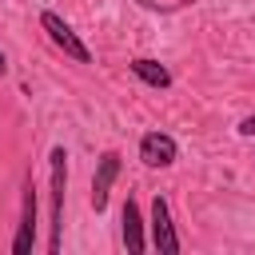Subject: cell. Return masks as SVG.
<instances>
[{
    "label": "cell",
    "instance_id": "1",
    "mask_svg": "<svg viewBox=\"0 0 255 255\" xmlns=\"http://www.w3.org/2000/svg\"><path fill=\"white\" fill-rule=\"evenodd\" d=\"M52 239L48 251H60V235H64V191H68V151L52 147Z\"/></svg>",
    "mask_w": 255,
    "mask_h": 255
},
{
    "label": "cell",
    "instance_id": "2",
    "mask_svg": "<svg viewBox=\"0 0 255 255\" xmlns=\"http://www.w3.org/2000/svg\"><path fill=\"white\" fill-rule=\"evenodd\" d=\"M40 24H44V32L52 36V44L56 48H64V56H72L76 64H92V52H88V44L64 24V16H56V12H40Z\"/></svg>",
    "mask_w": 255,
    "mask_h": 255
},
{
    "label": "cell",
    "instance_id": "3",
    "mask_svg": "<svg viewBox=\"0 0 255 255\" xmlns=\"http://www.w3.org/2000/svg\"><path fill=\"white\" fill-rule=\"evenodd\" d=\"M151 243L159 255H175L179 251V235H175V223H171V207L163 195L151 199Z\"/></svg>",
    "mask_w": 255,
    "mask_h": 255
},
{
    "label": "cell",
    "instance_id": "4",
    "mask_svg": "<svg viewBox=\"0 0 255 255\" xmlns=\"http://www.w3.org/2000/svg\"><path fill=\"white\" fill-rule=\"evenodd\" d=\"M32 243H36V187H32V179H24V211H20V227H16L12 251L28 255Z\"/></svg>",
    "mask_w": 255,
    "mask_h": 255
},
{
    "label": "cell",
    "instance_id": "5",
    "mask_svg": "<svg viewBox=\"0 0 255 255\" xmlns=\"http://www.w3.org/2000/svg\"><path fill=\"white\" fill-rule=\"evenodd\" d=\"M175 139L167 135V131H147L143 139H139V159L147 163V167H167L171 159H175Z\"/></svg>",
    "mask_w": 255,
    "mask_h": 255
},
{
    "label": "cell",
    "instance_id": "6",
    "mask_svg": "<svg viewBox=\"0 0 255 255\" xmlns=\"http://www.w3.org/2000/svg\"><path fill=\"white\" fill-rule=\"evenodd\" d=\"M116 175H120V155L116 151H104L100 155V167H96V179H92V207L96 211L108 207V191H112Z\"/></svg>",
    "mask_w": 255,
    "mask_h": 255
},
{
    "label": "cell",
    "instance_id": "7",
    "mask_svg": "<svg viewBox=\"0 0 255 255\" xmlns=\"http://www.w3.org/2000/svg\"><path fill=\"white\" fill-rule=\"evenodd\" d=\"M120 219H124V247H128L131 255H139V251H143V219H139L135 199H128V203H124Z\"/></svg>",
    "mask_w": 255,
    "mask_h": 255
},
{
    "label": "cell",
    "instance_id": "8",
    "mask_svg": "<svg viewBox=\"0 0 255 255\" xmlns=\"http://www.w3.org/2000/svg\"><path fill=\"white\" fill-rule=\"evenodd\" d=\"M131 72H135L143 84H151V88H167V84H171V72H167L159 60H143V56H139V60H131Z\"/></svg>",
    "mask_w": 255,
    "mask_h": 255
},
{
    "label": "cell",
    "instance_id": "9",
    "mask_svg": "<svg viewBox=\"0 0 255 255\" xmlns=\"http://www.w3.org/2000/svg\"><path fill=\"white\" fill-rule=\"evenodd\" d=\"M239 135H255V112L247 120H239Z\"/></svg>",
    "mask_w": 255,
    "mask_h": 255
},
{
    "label": "cell",
    "instance_id": "10",
    "mask_svg": "<svg viewBox=\"0 0 255 255\" xmlns=\"http://www.w3.org/2000/svg\"><path fill=\"white\" fill-rule=\"evenodd\" d=\"M4 72H8V60H4V52H0V76H4Z\"/></svg>",
    "mask_w": 255,
    "mask_h": 255
}]
</instances>
